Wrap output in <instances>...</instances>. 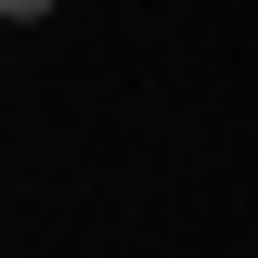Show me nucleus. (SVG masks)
<instances>
[{"label": "nucleus", "instance_id": "nucleus-1", "mask_svg": "<svg viewBox=\"0 0 258 258\" xmlns=\"http://www.w3.org/2000/svg\"><path fill=\"white\" fill-rule=\"evenodd\" d=\"M0 13H13V26H39V13H52V0H0Z\"/></svg>", "mask_w": 258, "mask_h": 258}]
</instances>
